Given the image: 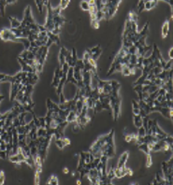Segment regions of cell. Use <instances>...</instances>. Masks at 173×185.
I'll list each match as a JSON object with an SVG mask.
<instances>
[{
  "instance_id": "cell-1",
  "label": "cell",
  "mask_w": 173,
  "mask_h": 185,
  "mask_svg": "<svg viewBox=\"0 0 173 185\" xmlns=\"http://www.w3.org/2000/svg\"><path fill=\"white\" fill-rule=\"evenodd\" d=\"M112 93L110 95V104L113 110V116L114 121H117L120 117V110H121V97L119 95V90L121 88V84L116 81L112 80Z\"/></svg>"
},
{
  "instance_id": "cell-2",
  "label": "cell",
  "mask_w": 173,
  "mask_h": 185,
  "mask_svg": "<svg viewBox=\"0 0 173 185\" xmlns=\"http://www.w3.org/2000/svg\"><path fill=\"white\" fill-rule=\"evenodd\" d=\"M21 28H24L27 30H30L31 32L35 33V34H39V24L36 23L33 16H32V10H31V7L27 6L25 10H24V20L21 22Z\"/></svg>"
},
{
  "instance_id": "cell-3",
  "label": "cell",
  "mask_w": 173,
  "mask_h": 185,
  "mask_svg": "<svg viewBox=\"0 0 173 185\" xmlns=\"http://www.w3.org/2000/svg\"><path fill=\"white\" fill-rule=\"evenodd\" d=\"M0 38L2 40L4 41H13V42H21L24 43L25 50H28L30 47V41L26 39V38H18L16 37L13 32L11 31V29H8L5 28L0 32Z\"/></svg>"
},
{
  "instance_id": "cell-4",
  "label": "cell",
  "mask_w": 173,
  "mask_h": 185,
  "mask_svg": "<svg viewBox=\"0 0 173 185\" xmlns=\"http://www.w3.org/2000/svg\"><path fill=\"white\" fill-rule=\"evenodd\" d=\"M115 144H114V130L113 129L108 135L103 150V155L108 158H113L115 156Z\"/></svg>"
},
{
  "instance_id": "cell-5",
  "label": "cell",
  "mask_w": 173,
  "mask_h": 185,
  "mask_svg": "<svg viewBox=\"0 0 173 185\" xmlns=\"http://www.w3.org/2000/svg\"><path fill=\"white\" fill-rule=\"evenodd\" d=\"M122 0H106L104 2V7L102 8V11L105 15L106 20H110L112 17L114 16L116 11L118 10L119 4Z\"/></svg>"
},
{
  "instance_id": "cell-6",
  "label": "cell",
  "mask_w": 173,
  "mask_h": 185,
  "mask_svg": "<svg viewBox=\"0 0 173 185\" xmlns=\"http://www.w3.org/2000/svg\"><path fill=\"white\" fill-rule=\"evenodd\" d=\"M106 138H107V135L100 136L97 140H96L94 142V144L91 146L90 148V153L97 158H100L101 156H103V150H104V146H105V142H106Z\"/></svg>"
},
{
  "instance_id": "cell-7",
  "label": "cell",
  "mask_w": 173,
  "mask_h": 185,
  "mask_svg": "<svg viewBox=\"0 0 173 185\" xmlns=\"http://www.w3.org/2000/svg\"><path fill=\"white\" fill-rule=\"evenodd\" d=\"M173 158L171 157L168 162L162 163V173L164 175V179L166 181V185L172 184L173 178Z\"/></svg>"
},
{
  "instance_id": "cell-8",
  "label": "cell",
  "mask_w": 173,
  "mask_h": 185,
  "mask_svg": "<svg viewBox=\"0 0 173 185\" xmlns=\"http://www.w3.org/2000/svg\"><path fill=\"white\" fill-rule=\"evenodd\" d=\"M62 9L58 7L56 8H53V17H54V22L55 24V28L54 30V34L58 35L60 33V28L63 25L64 23H66V19L61 15Z\"/></svg>"
},
{
  "instance_id": "cell-9",
  "label": "cell",
  "mask_w": 173,
  "mask_h": 185,
  "mask_svg": "<svg viewBox=\"0 0 173 185\" xmlns=\"http://www.w3.org/2000/svg\"><path fill=\"white\" fill-rule=\"evenodd\" d=\"M47 19H46V23L44 24V27L46 28V30L48 32H54L55 28V24L54 22V17H53V8L51 6V2L47 5Z\"/></svg>"
},
{
  "instance_id": "cell-10",
  "label": "cell",
  "mask_w": 173,
  "mask_h": 185,
  "mask_svg": "<svg viewBox=\"0 0 173 185\" xmlns=\"http://www.w3.org/2000/svg\"><path fill=\"white\" fill-rule=\"evenodd\" d=\"M86 52L89 54L90 57H91L93 60L97 61V60L99 58V56L101 55L102 50H101V47H100V45H97V46L93 47L92 49H88Z\"/></svg>"
},
{
  "instance_id": "cell-11",
  "label": "cell",
  "mask_w": 173,
  "mask_h": 185,
  "mask_svg": "<svg viewBox=\"0 0 173 185\" xmlns=\"http://www.w3.org/2000/svg\"><path fill=\"white\" fill-rule=\"evenodd\" d=\"M11 84V89H10V95H9V99L10 101H14L15 97L18 94V92L24 87V85L22 83H10Z\"/></svg>"
},
{
  "instance_id": "cell-12",
  "label": "cell",
  "mask_w": 173,
  "mask_h": 185,
  "mask_svg": "<svg viewBox=\"0 0 173 185\" xmlns=\"http://www.w3.org/2000/svg\"><path fill=\"white\" fill-rule=\"evenodd\" d=\"M18 61L20 63V64H21V66H22V71H24V72H35V73H38L37 72V70L34 68V67H32L30 64H28L27 63H25L24 61H23L20 57H18ZM39 74V73H38Z\"/></svg>"
},
{
  "instance_id": "cell-13",
  "label": "cell",
  "mask_w": 173,
  "mask_h": 185,
  "mask_svg": "<svg viewBox=\"0 0 173 185\" xmlns=\"http://www.w3.org/2000/svg\"><path fill=\"white\" fill-rule=\"evenodd\" d=\"M128 156H129V152H124L120 156V158H119L117 167H125V164H126V162H127Z\"/></svg>"
},
{
  "instance_id": "cell-14",
  "label": "cell",
  "mask_w": 173,
  "mask_h": 185,
  "mask_svg": "<svg viewBox=\"0 0 173 185\" xmlns=\"http://www.w3.org/2000/svg\"><path fill=\"white\" fill-rule=\"evenodd\" d=\"M60 77H61V68L60 67H57L55 71V76H54V80H53V83H52V86L56 88L59 84V81H60Z\"/></svg>"
},
{
  "instance_id": "cell-15",
  "label": "cell",
  "mask_w": 173,
  "mask_h": 185,
  "mask_svg": "<svg viewBox=\"0 0 173 185\" xmlns=\"http://www.w3.org/2000/svg\"><path fill=\"white\" fill-rule=\"evenodd\" d=\"M157 5V0H148L144 2V9L146 10H151L152 8H155Z\"/></svg>"
},
{
  "instance_id": "cell-16",
  "label": "cell",
  "mask_w": 173,
  "mask_h": 185,
  "mask_svg": "<svg viewBox=\"0 0 173 185\" xmlns=\"http://www.w3.org/2000/svg\"><path fill=\"white\" fill-rule=\"evenodd\" d=\"M77 117H78V113L76 110H70L67 117H66V121L68 123H73V122H76L77 120Z\"/></svg>"
},
{
  "instance_id": "cell-17",
  "label": "cell",
  "mask_w": 173,
  "mask_h": 185,
  "mask_svg": "<svg viewBox=\"0 0 173 185\" xmlns=\"http://www.w3.org/2000/svg\"><path fill=\"white\" fill-rule=\"evenodd\" d=\"M48 37H49V40L54 44H57V45H60V38L58 37V35H55L52 32H48Z\"/></svg>"
},
{
  "instance_id": "cell-18",
  "label": "cell",
  "mask_w": 173,
  "mask_h": 185,
  "mask_svg": "<svg viewBox=\"0 0 173 185\" xmlns=\"http://www.w3.org/2000/svg\"><path fill=\"white\" fill-rule=\"evenodd\" d=\"M8 20L10 22V28H18L21 25V22L12 16H8Z\"/></svg>"
},
{
  "instance_id": "cell-19",
  "label": "cell",
  "mask_w": 173,
  "mask_h": 185,
  "mask_svg": "<svg viewBox=\"0 0 173 185\" xmlns=\"http://www.w3.org/2000/svg\"><path fill=\"white\" fill-rule=\"evenodd\" d=\"M169 31H170V22L169 21H166L162 26V37L165 39L168 37L169 35Z\"/></svg>"
},
{
  "instance_id": "cell-20",
  "label": "cell",
  "mask_w": 173,
  "mask_h": 185,
  "mask_svg": "<svg viewBox=\"0 0 173 185\" xmlns=\"http://www.w3.org/2000/svg\"><path fill=\"white\" fill-rule=\"evenodd\" d=\"M138 148H139L140 151H142L146 155L151 153V151H150V149H149V146H148V144L145 143V142H143V143H141V144H139V145H138Z\"/></svg>"
},
{
  "instance_id": "cell-21",
  "label": "cell",
  "mask_w": 173,
  "mask_h": 185,
  "mask_svg": "<svg viewBox=\"0 0 173 185\" xmlns=\"http://www.w3.org/2000/svg\"><path fill=\"white\" fill-rule=\"evenodd\" d=\"M115 178V173H114V168L111 167L110 170L107 172V181H108V184L112 183V181Z\"/></svg>"
},
{
  "instance_id": "cell-22",
  "label": "cell",
  "mask_w": 173,
  "mask_h": 185,
  "mask_svg": "<svg viewBox=\"0 0 173 185\" xmlns=\"http://www.w3.org/2000/svg\"><path fill=\"white\" fill-rule=\"evenodd\" d=\"M134 124L137 128L142 126V117L140 115H134Z\"/></svg>"
},
{
  "instance_id": "cell-23",
  "label": "cell",
  "mask_w": 173,
  "mask_h": 185,
  "mask_svg": "<svg viewBox=\"0 0 173 185\" xmlns=\"http://www.w3.org/2000/svg\"><path fill=\"white\" fill-rule=\"evenodd\" d=\"M121 72H122V74H123V76H129V75L134 74V73L131 71V69L127 66V64H123V67H122Z\"/></svg>"
},
{
  "instance_id": "cell-24",
  "label": "cell",
  "mask_w": 173,
  "mask_h": 185,
  "mask_svg": "<svg viewBox=\"0 0 173 185\" xmlns=\"http://www.w3.org/2000/svg\"><path fill=\"white\" fill-rule=\"evenodd\" d=\"M80 6H81V8L84 11H88L89 10V8H90V5H89V2L87 0H82L81 3H80Z\"/></svg>"
},
{
  "instance_id": "cell-25",
  "label": "cell",
  "mask_w": 173,
  "mask_h": 185,
  "mask_svg": "<svg viewBox=\"0 0 173 185\" xmlns=\"http://www.w3.org/2000/svg\"><path fill=\"white\" fill-rule=\"evenodd\" d=\"M46 128L44 127H39L38 130H37V134H38V137H43L46 136Z\"/></svg>"
},
{
  "instance_id": "cell-26",
  "label": "cell",
  "mask_w": 173,
  "mask_h": 185,
  "mask_svg": "<svg viewBox=\"0 0 173 185\" xmlns=\"http://www.w3.org/2000/svg\"><path fill=\"white\" fill-rule=\"evenodd\" d=\"M48 184L49 185H58L59 184V182H58L57 177L55 175H53L50 177L49 181H48Z\"/></svg>"
},
{
  "instance_id": "cell-27",
  "label": "cell",
  "mask_w": 173,
  "mask_h": 185,
  "mask_svg": "<svg viewBox=\"0 0 173 185\" xmlns=\"http://www.w3.org/2000/svg\"><path fill=\"white\" fill-rule=\"evenodd\" d=\"M35 3L39 8V13H42L43 12V8H44V4H43V0H35Z\"/></svg>"
},
{
  "instance_id": "cell-28",
  "label": "cell",
  "mask_w": 173,
  "mask_h": 185,
  "mask_svg": "<svg viewBox=\"0 0 173 185\" xmlns=\"http://www.w3.org/2000/svg\"><path fill=\"white\" fill-rule=\"evenodd\" d=\"M145 135H146V130H145V128L143 127V125L140 126V127H139V128H138L137 136H138V137H141V136H144Z\"/></svg>"
},
{
  "instance_id": "cell-29",
  "label": "cell",
  "mask_w": 173,
  "mask_h": 185,
  "mask_svg": "<svg viewBox=\"0 0 173 185\" xmlns=\"http://www.w3.org/2000/svg\"><path fill=\"white\" fill-rule=\"evenodd\" d=\"M55 144H56V146L58 147V149H60V150H63L66 147V145L64 143V140H63V137L55 139Z\"/></svg>"
},
{
  "instance_id": "cell-30",
  "label": "cell",
  "mask_w": 173,
  "mask_h": 185,
  "mask_svg": "<svg viewBox=\"0 0 173 185\" xmlns=\"http://www.w3.org/2000/svg\"><path fill=\"white\" fill-rule=\"evenodd\" d=\"M70 0H60V4H59V8L63 10L65 8H67V6L69 5Z\"/></svg>"
},
{
  "instance_id": "cell-31",
  "label": "cell",
  "mask_w": 173,
  "mask_h": 185,
  "mask_svg": "<svg viewBox=\"0 0 173 185\" xmlns=\"http://www.w3.org/2000/svg\"><path fill=\"white\" fill-rule=\"evenodd\" d=\"M59 63H60V67L66 63V57H65V55L63 54V53H59Z\"/></svg>"
},
{
  "instance_id": "cell-32",
  "label": "cell",
  "mask_w": 173,
  "mask_h": 185,
  "mask_svg": "<svg viewBox=\"0 0 173 185\" xmlns=\"http://www.w3.org/2000/svg\"><path fill=\"white\" fill-rule=\"evenodd\" d=\"M91 25L95 29H98L99 28V22L97 20H91Z\"/></svg>"
},
{
  "instance_id": "cell-33",
  "label": "cell",
  "mask_w": 173,
  "mask_h": 185,
  "mask_svg": "<svg viewBox=\"0 0 173 185\" xmlns=\"http://www.w3.org/2000/svg\"><path fill=\"white\" fill-rule=\"evenodd\" d=\"M153 165V161H152V156H151V153L150 154H147V161H146V167H150L151 166Z\"/></svg>"
},
{
  "instance_id": "cell-34",
  "label": "cell",
  "mask_w": 173,
  "mask_h": 185,
  "mask_svg": "<svg viewBox=\"0 0 173 185\" xmlns=\"http://www.w3.org/2000/svg\"><path fill=\"white\" fill-rule=\"evenodd\" d=\"M72 124H73V126H72V131L73 132H79L80 131V129H81V127L79 126V124L76 123V122H73V123H71Z\"/></svg>"
},
{
  "instance_id": "cell-35",
  "label": "cell",
  "mask_w": 173,
  "mask_h": 185,
  "mask_svg": "<svg viewBox=\"0 0 173 185\" xmlns=\"http://www.w3.org/2000/svg\"><path fill=\"white\" fill-rule=\"evenodd\" d=\"M40 172L36 171L35 173V184H39V179H40Z\"/></svg>"
},
{
  "instance_id": "cell-36",
  "label": "cell",
  "mask_w": 173,
  "mask_h": 185,
  "mask_svg": "<svg viewBox=\"0 0 173 185\" xmlns=\"http://www.w3.org/2000/svg\"><path fill=\"white\" fill-rule=\"evenodd\" d=\"M5 182V174L3 171H0V185L4 184Z\"/></svg>"
},
{
  "instance_id": "cell-37",
  "label": "cell",
  "mask_w": 173,
  "mask_h": 185,
  "mask_svg": "<svg viewBox=\"0 0 173 185\" xmlns=\"http://www.w3.org/2000/svg\"><path fill=\"white\" fill-rule=\"evenodd\" d=\"M0 158L1 159H8V155L6 151H0Z\"/></svg>"
},
{
  "instance_id": "cell-38",
  "label": "cell",
  "mask_w": 173,
  "mask_h": 185,
  "mask_svg": "<svg viewBox=\"0 0 173 185\" xmlns=\"http://www.w3.org/2000/svg\"><path fill=\"white\" fill-rule=\"evenodd\" d=\"M133 115H139L140 113V108H138V109H133Z\"/></svg>"
},
{
  "instance_id": "cell-39",
  "label": "cell",
  "mask_w": 173,
  "mask_h": 185,
  "mask_svg": "<svg viewBox=\"0 0 173 185\" xmlns=\"http://www.w3.org/2000/svg\"><path fill=\"white\" fill-rule=\"evenodd\" d=\"M63 140H64V143H65L66 146L70 145V139H69V138H67V137H66V136H63Z\"/></svg>"
},
{
  "instance_id": "cell-40",
  "label": "cell",
  "mask_w": 173,
  "mask_h": 185,
  "mask_svg": "<svg viewBox=\"0 0 173 185\" xmlns=\"http://www.w3.org/2000/svg\"><path fill=\"white\" fill-rule=\"evenodd\" d=\"M132 105H133V109H138V108H139V103H137L135 100H132Z\"/></svg>"
},
{
  "instance_id": "cell-41",
  "label": "cell",
  "mask_w": 173,
  "mask_h": 185,
  "mask_svg": "<svg viewBox=\"0 0 173 185\" xmlns=\"http://www.w3.org/2000/svg\"><path fill=\"white\" fill-rule=\"evenodd\" d=\"M169 55H170V59H173V49H172V48H171V49L170 50Z\"/></svg>"
},
{
  "instance_id": "cell-42",
  "label": "cell",
  "mask_w": 173,
  "mask_h": 185,
  "mask_svg": "<svg viewBox=\"0 0 173 185\" xmlns=\"http://www.w3.org/2000/svg\"><path fill=\"white\" fill-rule=\"evenodd\" d=\"M16 0H7V5H9V4H13L15 3Z\"/></svg>"
},
{
  "instance_id": "cell-43",
  "label": "cell",
  "mask_w": 173,
  "mask_h": 185,
  "mask_svg": "<svg viewBox=\"0 0 173 185\" xmlns=\"http://www.w3.org/2000/svg\"><path fill=\"white\" fill-rule=\"evenodd\" d=\"M63 172H64L65 174H68V173H69V170H68V168L65 167V168L63 169Z\"/></svg>"
},
{
  "instance_id": "cell-44",
  "label": "cell",
  "mask_w": 173,
  "mask_h": 185,
  "mask_svg": "<svg viewBox=\"0 0 173 185\" xmlns=\"http://www.w3.org/2000/svg\"><path fill=\"white\" fill-rule=\"evenodd\" d=\"M4 98H5V96H4V95H0V103H1V101H2Z\"/></svg>"
},
{
  "instance_id": "cell-45",
  "label": "cell",
  "mask_w": 173,
  "mask_h": 185,
  "mask_svg": "<svg viewBox=\"0 0 173 185\" xmlns=\"http://www.w3.org/2000/svg\"><path fill=\"white\" fill-rule=\"evenodd\" d=\"M77 184L81 185V181H77Z\"/></svg>"
}]
</instances>
